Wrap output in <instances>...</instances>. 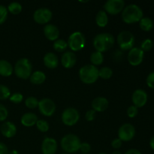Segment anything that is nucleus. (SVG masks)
<instances>
[{
  "label": "nucleus",
  "mask_w": 154,
  "mask_h": 154,
  "mask_svg": "<svg viewBox=\"0 0 154 154\" xmlns=\"http://www.w3.org/2000/svg\"><path fill=\"white\" fill-rule=\"evenodd\" d=\"M144 17V13L141 8L135 4L126 6L122 11V19L126 24L138 23Z\"/></svg>",
  "instance_id": "f257e3e1"
},
{
  "label": "nucleus",
  "mask_w": 154,
  "mask_h": 154,
  "mask_svg": "<svg viewBox=\"0 0 154 154\" xmlns=\"http://www.w3.org/2000/svg\"><path fill=\"white\" fill-rule=\"evenodd\" d=\"M115 39L111 33L103 32L98 34L93 39V47L96 51L104 53L111 49L114 45Z\"/></svg>",
  "instance_id": "f03ea898"
},
{
  "label": "nucleus",
  "mask_w": 154,
  "mask_h": 154,
  "mask_svg": "<svg viewBox=\"0 0 154 154\" xmlns=\"http://www.w3.org/2000/svg\"><path fill=\"white\" fill-rule=\"evenodd\" d=\"M79 78L84 84H94L99 78V69L93 65H86L80 69Z\"/></svg>",
  "instance_id": "7ed1b4c3"
},
{
  "label": "nucleus",
  "mask_w": 154,
  "mask_h": 154,
  "mask_svg": "<svg viewBox=\"0 0 154 154\" xmlns=\"http://www.w3.org/2000/svg\"><path fill=\"white\" fill-rule=\"evenodd\" d=\"M81 141L80 138L74 134L65 135L60 141L62 149L66 153H74L80 150Z\"/></svg>",
  "instance_id": "20e7f679"
},
{
  "label": "nucleus",
  "mask_w": 154,
  "mask_h": 154,
  "mask_svg": "<svg viewBox=\"0 0 154 154\" xmlns=\"http://www.w3.org/2000/svg\"><path fill=\"white\" fill-rule=\"evenodd\" d=\"M14 72L17 78L26 80L32 73V65L27 58H21L15 63Z\"/></svg>",
  "instance_id": "39448f33"
},
{
  "label": "nucleus",
  "mask_w": 154,
  "mask_h": 154,
  "mask_svg": "<svg viewBox=\"0 0 154 154\" xmlns=\"http://www.w3.org/2000/svg\"><path fill=\"white\" fill-rule=\"evenodd\" d=\"M67 43L72 51H80L85 47V36L81 32H75L69 35Z\"/></svg>",
  "instance_id": "423d86ee"
},
{
  "label": "nucleus",
  "mask_w": 154,
  "mask_h": 154,
  "mask_svg": "<svg viewBox=\"0 0 154 154\" xmlns=\"http://www.w3.org/2000/svg\"><path fill=\"white\" fill-rule=\"evenodd\" d=\"M135 36L129 31H122L117 35V42L123 51H130L134 48Z\"/></svg>",
  "instance_id": "0eeeda50"
},
{
  "label": "nucleus",
  "mask_w": 154,
  "mask_h": 154,
  "mask_svg": "<svg viewBox=\"0 0 154 154\" xmlns=\"http://www.w3.org/2000/svg\"><path fill=\"white\" fill-rule=\"evenodd\" d=\"M80 119V114L77 109L74 108H67L63 111L61 120L63 124L67 126H75Z\"/></svg>",
  "instance_id": "6e6552de"
},
{
  "label": "nucleus",
  "mask_w": 154,
  "mask_h": 154,
  "mask_svg": "<svg viewBox=\"0 0 154 154\" xmlns=\"http://www.w3.org/2000/svg\"><path fill=\"white\" fill-rule=\"evenodd\" d=\"M124 8L125 2L123 0H108L104 5V11L111 15H117L121 13Z\"/></svg>",
  "instance_id": "1a4fd4ad"
},
{
  "label": "nucleus",
  "mask_w": 154,
  "mask_h": 154,
  "mask_svg": "<svg viewBox=\"0 0 154 154\" xmlns=\"http://www.w3.org/2000/svg\"><path fill=\"white\" fill-rule=\"evenodd\" d=\"M135 135V128L131 123H124L118 129V138L122 141H131Z\"/></svg>",
  "instance_id": "9d476101"
},
{
  "label": "nucleus",
  "mask_w": 154,
  "mask_h": 154,
  "mask_svg": "<svg viewBox=\"0 0 154 154\" xmlns=\"http://www.w3.org/2000/svg\"><path fill=\"white\" fill-rule=\"evenodd\" d=\"M39 111L45 117H51L56 111V105L51 99H42L38 102Z\"/></svg>",
  "instance_id": "9b49d317"
},
{
  "label": "nucleus",
  "mask_w": 154,
  "mask_h": 154,
  "mask_svg": "<svg viewBox=\"0 0 154 154\" xmlns=\"http://www.w3.org/2000/svg\"><path fill=\"white\" fill-rule=\"evenodd\" d=\"M52 17V11L47 8L37 9L33 14V19L35 22L38 24H48L51 20Z\"/></svg>",
  "instance_id": "f8f14e48"
},
{
  "label": "nucleus",
  "mask_w": 154,
  "mask_h": 154,
  "mask_svg": "<svg viewBox=\"0 0 154 154\" xmlns=\"http://www.w3.org/2000/svg\"><path fill=\"white\" fill-rule=\"evenodd\" d=\"M144 52L140 48H133L129 51L128 62L132 66H138L142 63L144 60Z\"/></svg>",
  "instance_id": "ddd939ff"
},
{
  "label": "nucleus",
  "mask_w": 154,
  "mask_h": 154,
  "mask_svg": "<svg viewBox=\"0 0 154 154\" xmlns=\"http://www.w3.org/2000/svg\"><path fill=\"white\" fill-rule=\"evenodd\" d=\"M148 99L147 93L142 89H138L132 93V102L133 105L138 108H142L146 105Z\"/></svg>",
  "instance_id": "4468645a"
},
{
  "label": "nucleus",
  "mask_w": 154,
  "mask_h": 154,
  "mask_svg": "<svg viewBox=\"0 0 154 154\" xmlns=\"http://www.w3.org/2000/svg\"><path fill=\"white\" fill-rule=\"evenodd\" d=\"M42 154H56L58 149V144L56 139L50 137H46L42 144Z\"/></svg>",
  "instance_id": "2eb2a0df"
},
{
  "label": "nucleus",
  "mask_w": 154,
  "mask_h": 154,
  "mask_svg": "<svg viewBox=\"0 0 154 154\" xmlns=\"http://www.w3.org/2000/svg\"><path fill=\"white\" fill-rule=\"evenodd\" d=\"M44 34L47 39L51 42H55L59 39L60 30L58 27L54 24H46L44 27Z\"/></svg>",
  "instance_id": "dca6fc26"
},
{
  "label": "nucleus",
  "mask_w": 154,
  "mask_h": 154,
  "mask_svg": "<svg viewBox=\"0 0 154 154\" xmlns=\"http://www.w3.org/2000/svg\"><path fill=\"white\" fill-rule=\"evenodd\" d=\"M61 63L66 69H72L77 63V57L75 53L66 51L62 55Z\"/></svg>",
  "instance_id": "f3484780"
},
{
  "label": "nucleus",
  "mask_w": 154,
  "mask_h": 154,
  "mask_svg": "<svg viewBox=\"0 0 154 154\" xmlns=\"http://www.w3.org/2000/svg\"><path fill=\"white\" fill-rule=\"evenodd\" d=\"M109 102L105 97L99 96L95 98L92 102V108L96 112H103L108 108Z\"/></svg>",
  "instance_id": "a211bd4d"
},
{
  "label": "nucleus",
  "mask_w": 154,
  "mask_h": 154,
  "mask_svg": "<svg viewBox=\"0 0 154 154\" xmlns=\"http://www.w3.org/2000/svg\"><path fill=\"white\" fill-rule=\"evenodd\" d=\"M2 134L4 137L8 138H13L17 134V127L13 123L10 121H6L1 126Z\"/></svg>",
  "instance_id": "6ab92c4d"
},
{
  "label": "nucleus",
  "mask_w": 154,
  "mask_h": 154,
  "mask_svg": "<svg viewBox=\"0 0 154 154\" xmlns=\"http://www.w3.org/2000/svg\"><path fill=\"white\" fill-rule=\"evenodd\" d=\"M44 64L47 68L51 69H56L59 65V58L54 53H47L43 59Z\"/></svg>",
  "instance_id": "aec40b11"
},
{
  "label": "nucleus",
  "mask_w": 154,
  "mask_h": 154,
  "mask_svg": "<svg viewBox=\"0 0 154 154\" xmlns=\"http://www.w3.org/2000/svg\"><path fill=\"white\" fill-rule=\"evenodd\" d=\"M38 117L34 113L28 112L24 114L21 117V124L26 127H32L35 126L38 121Z\"/></svg>",
  "instance_id": "412c9836"
},
{
  "label": "nucleus",
  "mask_w": 154,
  "mask_h": 154,
  "mask_svg": "<svg viewBox=\"0 0 154 154\" xmlns=\"http://www.w3.org/2000/svg\"><path fill=\"white\" fill-rule=\"evenodd\" d=\"M14 68L8 61L5 60H0V75L3 77H9L12 75Z\"/></svg>",
  "instance_id": "4be33fe9"
},
{
  "label": "nucleus",
  "mask_w": 154,
  "mask_h": 154,
  "mask_svg": "<svg viewBox=\"0 0 154 154\" xmlns=\"http://www.w3.org/2000/svg\"><path fill=\"white\" fill-rule=\"evenodd\" d=\"M30 82L35 85H40L46 81V75L42 71H35L32 72L29 77Z\"/></svg>",
  "instance_id": "5701e85b"
},
{
  "label": "nucleus",
  "mask_w": 154,
  "mask_h": 154,
  "mask_svg": "<svg viewBox=\"0 0 154 154\" xmlns=\"http://www.w3.org/2000/svg\"><path fill=\"white\" fill-rule=\"evenodd\" d=\"M96 23L98 26L101 27V28H104L106 26L108 23V14L104 10L99 11L96 14Z\"/></svg>",
  "instance_id": "b1692460"
},
{
  "label": "nucleus",
  "mask_w": 154,
  "mask_h": 154,
  "mask_svg": "<svg viewBox=\"0 0 154 154\" xmlns=\"http://www.w3.org/2000/svg\"><path fill=\"white\" fill-rule=\"evenodd\" d=\"M153 21L150 17H143L139 21L140 28L144 32H150V30L153 29Z\"/></svg>",
  "instance_id": "393cba45"
},
{
  "label": "nucleus",
  "mask_w": 154,
  "mask_h": 154,
  "mask_svg": "<svg viewBox=\"0 0 154 154\" xmlns=\"http://www.w3.org/2000/svg\"><path fill=\"white\" fill-rule=\"evenodd\" d=\"M90 62L93 66H100L104 62V56L102 53L95 51L90 55Z\"/></svg>",
  "instance_id": "a878e982"
},
{
  "label": "nucleus",
  "mask_w": 154,
  "mask_h": 154,
  "mask_svg": "<svg viewBox=\"0 0 154 154\" xmlns=\"http://www.w3.org/2000/svg\"><path fill=\"white\" fill-rule=\"evenodd\" d=\"M54 49L57 52H64L68 48V43L63 39H57L54 42Z\"/></svg>",
  "instance_id": "bb28decb"
},
{
  "label": "nucleus",
  "mask_w": 154,
  "mask_h": 154,
  "mask_svg": "<svg viewBox=\"0 0 154 154\" xmlns=\"http://www.w3.org/2000/svg\"><path fill=\"white\" fill-rule=\"evenodd\" d=\"M8 11L10 12L12 14H19L21 13L23 10V7L21 5V4H20L19 2H11V4L8 5Z\"/></svg>",
  "instance_id": "cd10ccee"
},
{
  "label": "nucleus",
  "mask_w": 154,
  "mask_h": 154,
  "mask_svg": "<svg viewBox=\"0 0 154 154\" xmlns=\"http://www.w3.org/2000/svg\"><path fill=\"white\" fill-rule=\"evenodd\" d=\"M99 78L104 80H108L113 76V70L110 67H102L99 69Z\"/></svg>",
  "instance_id": "c85d7f7f"
},
{
  "label": "nucleus",
  "mask_w": 154,
  "mask_h": 154,
  "mask_svg": "<svg viewBox=\"0 0 154 154\" xmlns=\"http://www.w3.org/2000/svg\"><path fill=\"white\" fill-rule=\"evenodd\" d=\"M39 101L33 96H29L25 100V105L29 109H35L38 106Z\"/></svg>",
  "instance_id": "c756f323"
},
{
  "label": "nucleus",
  "mask_w": 154,
  "mask_h": 154,
  "mask_svg": "<svg viewBox=\"0 0 154 154\" xmlns=\"http://www.w3.org/2000/svg\"><path fill=\"white\" fill-rule=\"evenodd\" d=\"M11 96V91L6 86L0 84V100H5Z\"/></svg>",
  "instance_id": "7c9ffc66"
},
{
  "label": "nucleus",
  "mask_w": 154,
  "mask_h": 154,
  "mask_svg": "<svg viewBox=\"0 0 154 154\" xmlns=\"http://www.w3.org/2000/svg\"><path fill=\"white\" fill-rule=\"evenodd\" d=\"M36 127L40 132H46L49 130V124L45 120H38L36 123Z\"/></svg>",
  "instance_id": "2f4dec72"
},
{
  "label": "nucleus",
  "mask_w": 154,
  "mask_h": 154,
  "mask_svg": "<svg viewBox=\"0 0 154 154\" xmlns=\"http://www.w3.org/2000/svg\"><path fill=\"white\" fill-rule=\"evenodd\" d=\"M153 42L151 39L147 38L145 40H144L142 42L141 45V49L143 51H150V50L153 48Z\"/></svg>",
  "instance_id": "473e14b6"
},
{
  "label": "nucleus",
  "mask_w": 154,
  "mask_h": 154,
  "mask_svg": "<svg viewBox=\"0 0 154 154\" xmlns=\"http://www.w3.org/2000/svg\"><path fill=\"white\" fill-rule=\"evenodd\" d=\"M8 17V9L5 6L0 5V25L4 23Z\"/></svg>",
  "instance_id": "72a5a7b5"
},
{
  "label": "nucleus",
  "mask_w": 154,
  "mask_h": 154,
  "mask_svg": "<svg viewBox=\"0 0 154 154\" xmlns=\"http://www.w3.org/2000/svg\"><path fill=\"white\" fill-rule=\"evenodd\" d=\"M10 101L14 104H20L23 99V96L20 93H14L10 96Z\"/></svg>",
  "instance_id": "f704fd0d"
},
{
  "label": "nucleus",
  "mask_w": 154,
  "mask_h": 154,
  "mask_svg": "<svg viewBox=\"0 0 154 154\" xmlns=\"http://www.w3.org/2000/svg\"><path fill=\"white\" fill-rule=\"evenodd\" d=\"M138 114V108L135 105H131L127 109V115L130 118H134Z\"/></svg>",
  "instance_id": "c9c22d12"
},
{
  "label": "nucleus",
  "mask_w": 154,
  "mask_h": 154,
  "mask_svg": "<svg viewBox=\"0 0 154 154\" xmlns=\"http://www.w3.org/2000/svg\"><path fill=\"white\" fill-rule=\"evenodd\" d=\"M8 116V111L5 106L0 104V122L5 121Z\"/></svg>",
  "instance_id": "e433bc0d"
},
{
  "label": "nucleus",
  "mask_w": 154,
  "mask_h": 154,
  "mask_svg": "<svg viewBox=\"0 0 154 154\" xmlns=\"http://www.w3.org/2000/svg\"><path fill=\"white\" fill-rule=\"evenodd\" d=\"M146 83H147L148 87L151 89H154V72H150L147 77L146 79Z\"/></svg>",
  "instance_id": "4c0bfd02"
},
{
  "label": "nucleus",
  "mask_w": 154,
  "mask_h": 154,
  "mask_svg": "<svg viewBox=\"0 0 154 154\" xmlns=\"http://www.w3.org/2000/svg\"><path fill=\"white\" fill-rule=\"evenodd\" d=\"M96 112L94 111V110H89L86 112L85 114V118L87 121L91 122L94 120V119L96 118Z\"/></svg>",
  "instance_id": "58836bf2"
},
{
  "label": "nucleus",
  "mask_w": 154,
  "mask_h": 154,
  "mask_svg": "<svg viewBox=\"0 0 154 154\" xmlns=\"http://www.w3.org/2000/svg\"><path fill=\"white\" fill-rule=\"evenodd\" d=\"M80 150L84 153H87L91 150V146L89 143L87 142H83L81 143V147H80Z\"/></svg>",
  "instance_id": "ea45409f"
},
{
  "label": "nucleus",
  "mask_w": 154,
  "mask_h": 154,
  "mask_svg": "<svg viewBox=\"0 0 154 154\" xmlns=\"http://www.w3.org/2000/svg\"><path fill=\"white\" fill-rule=\"evenodd\" d=\"M122 144H123V141L120 138H117L113 140L112 142H111V147L115 149V150H117V149L120 148L122 147Z\"/></svg>",
  "instance_id": "a19ab883"
},
{
  "label": "nucleus",
  "mask_w": 154,
  "mask_h": 154,
  "mask_svg": "<svg viewBox=\"0 0 154 154\" xmlns=\"http://www.w3.org/2000/svg\"><path fill=\"white\" fill-rule=\"evenodd\" d=\"M0 154H9L8 148L2 142H0Z\"/></svg>",
  "instance_id": "79ce46f5"
},
{
  "label": "nucleus",
  "mask_w": 154,
  "mask_h": 154,
  "mask_svg": "<svg viewBox=\"0 0 154 154\" xmlns=\"http://www.w3.org/2000/svg\"><path fill=\"white\" fill-rule=\"evenodd\" d=\"M124 154H141V153L137 149H129Z\"/></svg>",
  "instance_id": "37998d69"
},
{
  "label": "nucleus",
  "mask_w": 154,
  "mask_h": 154,
  "mask_svg": "<svg viewBox=\"0 0 154 154\" xmlns=\"http://www.w3.org/2000/svg\"><path fill=\"white\" fill-rule=\"evenodd\" d=\"M150 147L152 150H154V136L152 137L150 140Z\"/></svg>",
  "instance_id": "c03bdc74"
},
{
  "label": "nucleus",
  "mask_w": 154,
  "mask_h": 154,
  "mask_svg": "<svg viewBox=\"0 0 154 154\" xmlns=\"http://www.w3.org/2000/svg\"><path fill=\"white\" fill-rule=\"evenodd\" d=\"M111 154H122V153L120 151H119V150H114V151L112 152Z\"/></svg>",
  "instance_id": "a18cd8bd"
},
{
  "label": "nucleus",
  "mask_w": 154,
  "mask_h": 154,
  "mask_svg": "<svg viewBox=\"0 0 154 154\" xmlns=\"http://www.w3.org/2000/svg\"><path fill=\"white\" fill-rule=\"evenodd\" d=\"M9 154H19L18 151H17L16 150H13L11 153H9Z\"/></svg>",
  "instance_id": "49530a36"
},
{
  "label": "nucleus",
  "mask_w": 154,
  "mask_h": 154,
  "mask_svg": "<svg viewBox=\"0 0 154 154\" xmlns=\"http://www.w3.org/2000/svg\"><path fill=\"white\" fill-rule=\"evenodd\" d=\"M98 154H108V153H98Z\"/></svg>",
  "instance_id": "de8ad7c7"
},
{
  "label": "nucleus",
  "mask_w": 154,
  "mask_h": 154,
  "mask_svg": "<svg viewBox=\"0 0 154 154\" xmlns=\"http://www.w3.org/2000/svg\"><path fill=\"white\" fill-rule=\"evenodd\" d=\"M62 154H69V153H62Z\"/></svg>",
  "instance_id": "09e8293b"
}]
</instances>
